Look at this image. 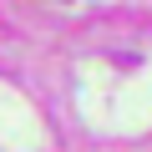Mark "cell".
<instances>
[]
</instances>
